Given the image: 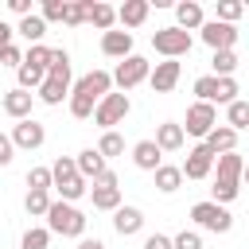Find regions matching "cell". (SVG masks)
<instances>
[{
  "label": "cell",
  "mask_w": 249,
  "mask_h": 249,
  "mask_svg": "<svg viewBox=\"0 0 249 249\" xmlns=\"http://www.w3.org/2000/svg\"><path fill=\"white\" fill-rule=\"evenodd\" d=\"M47 230L51 233H58V237H82L86 233V214L74 206V202H51V210H47Z\"/></svg>",
  "instance_id": "1"
},
{
  "label": "cell",
  "mask_w": 249,
  "mask_h": 249,
  "mask_svg": "<svg viewBox=\"0 0 249 249\" xmlns=\"http://www.w3.org/2000/svg\"><path fill=\"white\" fill-rule=\"evenodd\" d=\"M152 47H156V54H163V58H183V54H191L195 39H191V31H183L179 23H171V27L152 31Z\"/></svg>",
  "instance_id": "2"
},
{
  "label": "cell",
  "mask_w": 249,
  "mask_h": 249,
  "mask_svg": "<svg viewBox=\"0 0 249 249\" xmlns=\"http://www.w3.org/2000/svg\"><path fill=\"white\" fill-rule=\"evenodd\" d=\"M191 222L198 226V230H210V233H230L233 230V214L222 206V202H195L191 206Z\"/></svg>",
  "instance_id": "3"
},
{
  "label": "cell",
  "mask_w": 249,
  "mask_h": 249,
  "mask_svg": "<svg viewBox=\"0 0 249 249\" xmlns=\"http://www.w3.org/2000/svg\"><path fill=\"white\" fill-rule=\"evenodd\" d=\"M128 113H132L128 93H109V97H101V101H97V109H93V124H101L105 132H113Z\"/></svg>",
  "instance_id": "4"
},
{
  "label": "cell",
  "mask_w": 249,
  "mask_h": 249,
  "mask_svg": "<svg viewBox=\"0 0 249 249\" xmlns=\"http://www.w3.org/2000/svg\"><path fill=\"white\" fill-rule=\"evenodd\" d=\"M148 78H152V62L140 58V54H128V58L117 62V70H113V86H121V93L132 89V86H140V82H148Z\"/></svg>",
  "instance_id": "5"
},
{
  "label": "cell",
  "mask_w": 249,
  "mask_h": 249,
  "mask_svg": "<svg viewBox=\"0 0 249 249\" xmlns=\"http://www.w3.org/2000/svg\"><path fill=\"white\" fill-rule=\"evenodd\" d=\"M214 128H218V109H214V105H206V101H195V105L187 109V124H183V132H187V136H202V140H206Z\"/></svg>",
  "instance_id": "6"
},
{
  "label": "cell",
  "mask_w": 249,
  "mask_h": 249,
  "mask_svg": "<svg viewBox=\"0 0 249 249\" xmlns=\"http://www.w3.org/2000/svg\"><path fill=\"white\" fill-rule=\"evenodd\" d=\"M214 163H218V156H214V152H210L206 144H195V148L187 152V160H183L179 167H183V179H210Z\"/></svg>",
  "instance_id": "7"
},
{
  "label": "cell",
  "mask_w": 249,
  "mask_h": 249,
  "mask_svg": "<svg viewBox=\"0 0 249 249\" xmlns=\"http://www.w3.org/2000/svg\"><path fill=\"white\" fill-rule=\"evenodd\" d=\"M198 35H202V43L210 51H233V43H237V27L233 23H222V19H206Z\"/></svg>",
  "instance_id": "8"
},
{
  "label": "cell",
  "mask_w": 249,
  "mask_h": 249,
  "mask_svg": "<svg viewBox=\"0 0 249 249\" xmlns=\"http://www.w3.org/2000/svg\"><path fill=\"white\" fill-rule=\"evenodd\" d=\"M8 136H12V144H16V148H23V152H35V148H43V140H47V128H43L35 117H27V121H16Z\"/></svg>",
  "instance_id": "9"
},
{
  "label": "cell",
  "mask_w": 249,
  "mask_h": 249,
  "mask_svg": "<svg viewBox=\"0 0 249 249\" xmlns=\"http://www.w3.org/2000/svg\"><path fill=\"white\" fill-rule=\"evenodd\" d=\"M179 74H183L179 58H163V62H156V66H152V78H148V86H152L156 93H171V89L179 86Z\"/></svg>",
  "instance_id": "10"
},
{
  "label": "cell",
  "mask_w": 249,
  "mask_h": 249,
  "mask_svg": "<svg viewBox=\"0 0 249 249\" xmlns=\"http://www.w3.org/2000/svg\"><path fill=\"white\" fill-rule=\"evenodd\" d=\"M74 89L86 93V97H93V101H101V97L113 93V74H109V70H89V74H82V78L74 82Z\"/></svg>",
  "instance_id": "11"
},
{
  "label": "cell",
  "mask_w": 249,
  "mask_h": 249,
  "mask_svg": "<svg viewBox=\"0 0 249 249\" xmlns=\"http://www.w3.org/2000/svg\"><path fill=\"white\" fill-rule=\"evenodd\" d=\"M0 105H4V113L12 117V121H27L31 117V105H35V93H27V89H8L4 97H0Z\"/></svg>",
  "instance_id": "12"
},
{
  "label": "cell",
  "mask_w": 249,
  "mask_h": 249,
  "mask_svg": "<svg viewBox=\"0 0 249 249\" xmlns=\"http://www.w3.org/2000/svg\"><path fill=\"white\" fill-rule=\"evenodd\" d=\"M132 163H136L140 171H152V175H156V171L163 167L160 144H156V140H136V144H132Z\"/></svg>",
  "instance_id": "13"
},
{
  "label": "cell",
  "mask_w": 249,
  "mask_h": 249,
  "mask_svg": "<svg viewBox=\"0 0 249 249\" xmlns=\"http://www.w3.org/2000/svg\"><path fill=\"white\" fill-rule=\"evenodd\" d=\"M113 230H117L121 237L140 233V230H144V210H140V206H117V210H113Z\"/></svg>",
  "instance_id": "14"
},
{
  "label": "cell",
  "mask_w": 249,
  "mask_h": 249,
  "mask_svg": "<svg viewBox=\"0 0 249 249\" xmlns=\"http://www.w3.org/2000/svg\"><path fill=\"white\" fill-rule=\"evenodd\" d=\"M74 163H78V175H82V179H93V183L109 171V167H105V156H101L97 148H82V152L74 156Z\"/></svg>",
  "instance_id": "15"
},
{
  "label": "cell",
  "mask_w": 249,
  "mask_h": 249,
  "mask_svg": "<svg viewBox=\"0 0 249 249\" xmlns=\"http://www.w3.org/2000/svg\"><path fill=\"white\" fill-rule=\"evenodd\" d=\"M86 23H93L97 31H113L117 23V8L105 0H86Z\"/></svg>",
  "instance_id": "16"
},
{
  "label": "cell",
  "mask_w": 249,
  "mask_h": 249,
  "mask_svg": "<svg viewBox=\"0 0 249 249\" xmlns=\"http://www.w3.org/2000/svg\"><path fill=\"white\" fill-rule=\"evenodd\" d=\"M148 12H152V4L148 0H124L121 8H117V23L128 31V27H140L144 19H148Z\"/></svg>",
  "instance_id": "17"
},
{
  "label": "cell",
  "mask_w": 249,
  "mask_h": 249,
  "mask_svg": "<svg viewBox=\"0 0 249 249\" xmlns=\"http://www.w3.org/2000/svg\"><path fill=\"white\" fill-rule=\"evenodd\" d=\"M101 51L109 54V58H128L132 54V31H105L101 35Z\"/></svg>",
  "instance_id": "18"
},
{
  "label": "cell",
  "mask_w": 249,
  "mask_h": 249,
  "mask_svg": "<svg viewBox=\"0 0 249 249\" xmlns=\"http://www.w3.org/2000/svg\"><path fill=\"white\" fill-rule=\"evenodd\" d=\"M175 19H179L183 31H202V23H206L198 0H183V4H175Z\"/></svg>",
  "instance_id": "19"
},
{
  "label": "cell",
  "mask_w": 249,
  "mask_h": 249,
  "mask_svg": "<svg viewBox=\"0 0 249 249\" xmlns=\"http://www.w3.org/2000/svg\"><path fill=\"white\" fill-rule=\"evenodd\" d=\"M183 140H187V132H183V124H175V121H163V124L156 128V144H160V152H179Z\"/></svg>",
  "instance_id": "20"
},
{
  "label": "cell",
  "mask_w": 249,
  "mask_h": 249,
  "mask_svg": "<svg viewBox=\"0 0 249 249\" xmlns=\"http://www.w3.org/2000/svg\"><path fill=\"white\" fill-rule=\"evenodd\" d=\"M89 198H93V210H117L121 206V187L117 183H93Z\"/></svg>",
  "instance_id": "21"
},
{
  "label": "cell",
  "mask_w": 249,
  "mask_h": 249,
  "mask_svg": "<svg viewBox=\"0 0 249 249\" xmlns=\"http://www.w3.org/2000/svg\"><path fill=\"white\" fill-rule=\"evenodd\" d=\"M43 105H62V97H70V82L66 78H51L47 74V82L39 86V93H35Z\"/></svg>",
  "instance_id": "22"
},
{
  "label": "cell",
  "mask_w": 249,
  "mask_h": 249,
  "mask_svg": "<svg viewBox=\"0 0 249 249\" xmlns=\"http://www.w3.org/2000/svg\"><path fill=\"white\" fill-rule=\"evenodd\" d=\"M202 144H206L214 156H226V152H233V144H237V132H233L230 124H218V128H214V132H210Z\"/></svg>",
  "instance_id": "23"
},
{
  "label": "cell",
  "mask_w": 249,
  "mask_h": 249,
  "mask_svg": "<svg viewBox=\"0 0 249 249\" xmlns=\"http://www.w3.org/2000/svg\"><path fill=\"white\" fill-rule=\"evenodd\" d=\"M16 31H19L31 47H39V43H43V35H47V19H43L39 12H35V16H23V19L16 23Z\"/></svg>",
  "instance_id": "24"
},
{
  "label": "cell",
  "mask_w": 249,
  "mask_h": 249,
  "mask_svg": "<svg viewBox=\"0 0 249 249\" xmlns=\"http://www.w3.org/2000/svg\"><path fill=\"white\" fill-rule=\"evenodd\" d=\"M218 175L214 179H233V183H241V171H245V160L237 156V152H226V156H218Z\"/></svg>",
  "instance_id": "25"
},
{
  "label": "cell",
  "mask_w": 249,
  "mask_h": 249,
  "mask_svg": "<svg viewBox=\"0 0 249 249\" xmlns=\"http://www.w3.org/2000/svg\"><path fill=\"white\" fill-rule=\"evenodd\" d=\"M179 187H183V167L163 163V167L156 171V191H160V195H175Z\"/></svg>",
  "instance_id": "26"
},
{
  "label": "cell",
  "mask_w": 249,
  "mask_h": 249,
  "mask_svg": "<svg viewBox=\"0 0 249 249\" xmlns=\"http://www.w3.org/2000/svg\"><path fill=\"white\" fill-rule=\"evenodd\" d=\"M54 191H58V198H62V202H78V198H86V195H89V179H82V175H74V179H66V183H58Z\"/></svg>",
  "instance_id": "27"
},
{
  "label": "cell",
  "mask_w": 249,
  "mask_h": 249,
  "mask_svg": "<svg viewBox=\"0 0 249 249\" xmlns=\"http://www.w3.org/2000/svg\"><path fill=\"white\" fill-rule=\"evenodd\" d=\"M226 124L233 128V132H249V101H233V105H226Z\"/></svg>",
  "instance_id": "28"
},
{
  "label": "cell",
  "mask_w": 249,
  "mask_h": 249,
  "mask_svg": "<svg viewBox=\"0 0 249 249\" xmlns=\"http://www.w3.org/2000/svg\"><path fill=\"white\" fill-rule=\"evenodd\" d=\"M16 78H19V89H27V93L35 89V93H39V86L47 82V70H39V66H31V62H23V66L16 70Z\"/></svg>",
  "instance_id": "29"
},
{
  "label": "cell",
  "mask_w": 249,
  "mask_h": 249,
  "mask_svg": "<svg viewBox=\"0 0 249 249\" xmlns=\"http://www.w3.org/2000/svg\"><path fill=\"white\" fill-rule=\"evenodd\" d=\"M51 191H27V198H23V210L31 214V218H47V210H51Z\"/></svg>",
  "instance_id": "30"
},
{
  "label": "cell",
  "mask_w": 249,
  "mask_h": 249,
  "mask_svg": "<svg viewBox=\"0 0 249 249\" xmlns=\"http://www.w3.org/2000/svg\"><path fill=\"white\" fill-rule=\"evenodd\" d=\"M241 195V183H233V179H214V187H210V202H233Z\"/></svg>",
  "instance_id": "31"
},
{
  "label": "cell",
  "mask_w": 249,
  "mask_h": 249,
  "mask_svg": "<svg viewBox=\"0 0 249 249\" xmlns=\"http://www.w3.org/2000/svg\"><path fill=\"white\" fill-rule=\"evenodd\" d=\"M210 66H214V78H233V70H237V54H233V51H214Z\"/></svg>",
  "instance_id": "32"
},
{
  "label": "cell",
  "mask_w": 249,
  "mask_h": 249,
  "mask_svg": "<svg viewBox=\"0 0 249 249\" xmlns=\"http://www.w3.org/2000/svg\"><path fill=\"white\" fill-rule=\"evenodd\" d=\"M93 109H97V101H93V97H86V93L70 89V117H78V121H89V117H93Z\"/></svg>",
  "instance_id": "33"
},
{
  "label": "cell",
  "mask_w": 249,
  "mask_h": 249,
  "mask_svg": "<svg viewBox=\"0 0 249 249\" xmlns=\"http://www.w3.org/2000/svg\"><path fill=\"white\" fill-rule=\"evenodd\" d=\"M51 245V230L47 226H31L23 237H19V249H47Z\"/></svg>",
  "instance_id": "34"
},
{
  "label": "cell",
  "mask_w": 249,
  "mask_h": 249,
  "mask_svg": "<svg viewBox=\"0 0 249 249\" xmlns=\"http://www.w3.org/2000/svg\"><path fill=\"white\" fill-rule=\"evenodd\" d=\"M195 93H198V101L214 105V101H218V78H214V74H202V78H195Z\"/></svg>",
  "instance_id": "35"
},
{
  "label": "cell",
  "mask_w": 249,
  "mask_h": 249,
  "mask_svg": "<svg viewBox=\"0 0 249 249\" xmlns=\"http://www.w3.org/2000/svg\"><path fill=\"white\" fill-rule=\"evenodd\" d=\"M97 152H101L105 160H109V156H121V152H124V136H121L117 128H113V132H101V140H97Z\"/></svg>",
  "instance_id": "36"
},
{
  "label": "cell",
  "mask_w": 249,
  "mask_h": 249,
  "mask_svg": "<svg viewBox=\"0 0 249 249\" xmlns=\"http://www.w3.org/2000/svg\"><path fill=\"white\" fill-rule=\"evenodd\" d=\"M51 175H54V187H58V183H66V179H74V175H78L74 156H58V160L51 163Z\"/></svg>",
  "instance_id": "37"
},
{
  "label": "cell",
  "mask_w": 249,
  "mask_h": 249,
  "mask_svg": "<svg viewBox=\"0 0 249 249\" xmlns=\"http://www.w3.org/2000/svg\"><path fill=\"white\" fill-rule=\"evenodd\" d=\"M47 74L51 78H66L70 82V54L58 47V51H51V66H47Z\"/></svg>",
  "instance_id": "38"
},
{
  "label": "cell",
  "mask_w": 249,
  "mask_h": 249,
  "mask_svg": "<svg viewBox=\"0 0 249 249\" xmlns=\"http://www.w3.org/2000/svg\"><path fill=\"white\" fill-rule=\"evenodd\" d=\"M51 187H54L51 167H31L27 171V191H51Z\"/></svg>",
  "instance_id": "39"
},
{
  "label": "cell",
  "mask_w": 249,
  "mask_h": 249,
  "mask_svg": "<svg viewBox=\"0 0 249 249\" xmlns=\"http://www.w3.org/2000/svg\"><path fill=\"white\" fill-rule=\"evenodd\" d=\"M66 4H70V0H43L39 16H43L47 23H62V19H66Z\"/></svg>",
  "instance_id": "40"
},
{
  "label": "cell",
  "mask_w": 249,
  "mask_h": 249,
  "mask_svg": "<svg viewBox=\"0 0 249 249\" xmlns=\"http://www.w3.org/2000/svg\"><path fill=\"white\" fill-rule=\"evenodd\" d=\"M241 12H245V4H241V0H218V16H214V19H222V23H233Z\"/></svg>",
  "instance_id": "41"
},
{
  "label": "cell",
  "mask_w": 249,
  "mask_h": 249,
  "mask_svg": "<svg viewBox=\"0 0 249 249\" xmlns=\"http://www.w3.org/2000/svg\"><path fill=\"white\" fill-rule=\"evenodd\" d=\"M62 23H66V27H82V23H86V0H70Z\"/></svg>",
  "instance_id": "42"
},
{
  "label": "cell",
  "mask_w": 249,
  "mask_h": 249,
  "mask_svg": "<svg viewBox=\"0 0 249 249\" xmlns=\"http://www.w3.org/2000/svg\"><path fill=\"white\" fill-rule=\"evenodd\" d=\"M23 62H31V66H39V70H47L51 66V47H27V54H23Z\"/></svg>",
  "instance_id": "43"
},
{
  "label": "cell",
  "mask_w": 249,
  "mask_h": 249,
  "mask_svg": "<svg viewBox=\"0 0 249 249\" xmlns=\"http://www.w3.org/2000/svg\"><path fill=\"white\" fill-rule=\"evenodd\" d=\"M171 245H175V249H202V233H198V230H183V233L171 237Z\"/></svg>",
  "instance_id": "44"
},
{
  "label": "cell",
  "mask_w": 249,
  "mask_h": 249,
  "mask_svg": "<svg viewBox=\"0 0 249 249\" xmlns=\"http://www.w3.org/2000/svg\"><path fill=\"white\" fill-rule=\"evenodd\" d=\"M237 101V82L233 78H218V105H233Z\"/></svg>",
  "instance_id": "45"
},
{
  "label": "cell",
  "mask_w": 249,
  "mask_h": 249,
  "mask_svg": "<svg viewBox=\"0 0 249 249\" xmlns=\"http://www.w3.org/2000/svg\"><path fill=\"white\" fill-rule=\"evenodd\" d=\"M0 66H23V51L16 47V43H8V47H0Z\"/></svg>",
  "instance_id": "46"
},
{
  "label": "cell",
  "mask_w": 249,
  "mask_h": 249,
  "mask_svg": "<svg viewBox=\"0 0 249 249\" xmlns=\"http://www.w3.org/2000/svg\"><path fill=\"white\" fill-rule=\"evenodd\" d=\"M12 160H16V144H12L8 132H0V167H8Z\"/></svg>",
  "instance_id": "47"
},
{
  "label": "cell",
  "mask_w": 249,
  "mask_h": 249,
  "mask_svg": "<svg viewBox=\"0 0 249 249\" xmlns=\"http://www.w3.org/2000/svg\"><path fill=\"white\" fill-rule=\"evenodd\" d=\"M144 249H175V245L167 233H152V237H144Z\"/></svg>",
  "instance_id": "48"
},
{
  "label": "cell",
  "mask_w": 249,
  "mask_h": 249,
  "mask_svg": "<svg viewBox=\"0 0 249 249\" xmlns=\"http://www.w3.org/2000/svg\"><path fill=\"white\" fill-rule=\"evenodd\" d=\"M8 8H12L19 19H23V16H35V12H31V0H8Z\"/></svg>",
  "instance_id": "49"
},
{
  "label": "cell",
  "mask_w": 249,
  "mask_h": 249,
  "mask_svg": "<svg viewBox=\"0 0 249 249\" xmlns=\"http://www.w3.org/2000/svg\"><path fill=\"white\" fill-rule=\"evenodd\" d=\"M12 35H16V27L0 19V47H8V43H12Z\"/></svg>",
  "instance_id": "50"
},
{
  "label": "cell",
  "mask_w": 249,
  "mask_h": 249,
  "mask_svg": "<svg viewBox=\"0 0 249 249\" xmlns=\"http://www.w3.org/2000/svg\"><path fill=\"white\" fill-rule=\"evenodd\" d=\"M78 249H105V241H97V237H82Z\"/></svg>",
  "instance_id": "51"
},
{
  "label": "cell",
  "mask_w": 249,
  "mask_h": 249,
  "mask_svg": "<svg viewBox=\"0 0 249 249\" xmlns=\"http://www.w3.org/2000/svg\"><path fill=\"white\" fill-rule=\"evenodd\" d=\"M241 187H249V163H245V171H241Z\"/></svg>",
  "instance_id": "52"
}]
</instances>
